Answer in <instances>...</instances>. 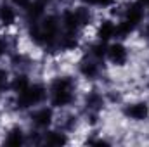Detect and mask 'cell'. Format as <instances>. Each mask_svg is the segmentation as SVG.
<instances>
[{
    "mask_svg": "<svg viewBox=\"0 0 149 147\" xmlns=\"http://www.w3.org/2000/svg\"><path fill=\"white\" fill-rule=\"evenodd\" d=\"M9 144H21V130H14L12 135L7 139Z\"/></svg>",
    "mask_w": 149,
    "mask_h": 147,
    "instance_id": "7",
    "label": "cell"
},
{
    "mask_svg": "<svg viewBox=\"0 0 149 147\" xmlns=\"http://www.w3.org/2000/svg\"><path fill=\"white\" fill-rule=\"evenodd\" d=\"M45 92H43V87L40 85H33V87H28L23 94H21V101L24 106H33V104H38L42 99H43Z\"/></svg>",
    "mask_w": 149,
    "mask_h": 147,
    "instance_id": "1",
    "label": "cell"
},
{
    "mask_svg": "<svg viewBox=\"0 0 149 147\" xmlns=\"http://www.w3.org/2000/svg\"><path fill=\"white\" fill-rule=\"evenodd\" d=\"M108 55H109V59H111L113 64L121 66V64L127 61V49H125L123 45H120V43H114V45H111V47L108 49Z\"/></svg>",
    "mask_w": 149,
    "mask_h": 147,
    "instance_id": "2",
    "label": "cell"
},
{
    "mask_svg": "<svg viewBox=\"0 0 149 147\" xmlns=\"http://www.w3.org/2000/svg\"><path fill=\"white\" fill-rule=\"evenodd\" d=\"M47 142H49V144H63L64 139H63L61 135H52L50 139H47Z\"/></svg>",
    "mask_w": 149,
    "mask_h": 147,
    "instance_id": "8",
    "label": "cell"
},
{
    "mask_svg": "<svg viewBox=\"0 0 149 147\" xmlns=\"http://www.w3.org/2000/svg\"><path fill=\"white\" fill-rule=\"evenodd\" d=\"M14 19H16V14H14L12 7L2 5V7H0V21H2L3 24H12Z\"/></svg>",
    "mask_w": 149,
    "mask_h": 147,
    "instance_id": "5",
    "label": "cell"
},
{
    "mask_svg": "<svg viewBox=\"0 0 149 147\" xmlns=\"http://www.w3.org/2000/svg\"><path fill=\"white\" fill-rule=\"evenodd\" d=\"M127 116L128 118H132V119H144V118H148L149 114V106L148 104H132L130 107H127Z\"/></svg>",
    "mask_w": 149,
    "mask_h": 147,
    "instance_id": "3",
    "label": "cell"
},
{
    "mask_svg": "<svg viewBox=\"0 0 149 147\" xmlns=\"http://www.w3.org/2000/svg\"><path fill=\"white\" fill-rule=\"evenodd\" d=\"M50 118H52V114H50L49 109H40L33 114V121L37 123L38 126H47L50 123Z\"/></svg>",
    "mask_w": 149,
    "mask_h": 147,
    "instance_id": "4",
    "label": "cell"
},
{
    "mask_svg": "<svg viewBox=\"0 0 149 147\" xmlns=\"http://www.w3.org/2000/svg\"><path fill=\"white\" fill-rule=\"evenodd\" d=\"M114 31H116V26L109 23V21H106V23H102V26L99 28V38L101 40H108V38L114 37Z\"/></svg>",
    "mask_w": 149,
    "mask_h": 147,
    "instance_id": "6",
    "label": "cell"
}]
</instances>
